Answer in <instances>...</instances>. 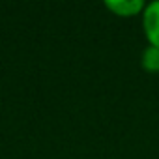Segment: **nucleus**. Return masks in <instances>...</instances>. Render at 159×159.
<instances>
[{
  "mask_svg": "<svg viewBox=\"0 0 159 159\" xmlns=\"http://www.w3.org/2000/svg\"><path fill=\"white\" fill-rule=\"evenodd\" d=\"M144 32L153 47H159V0L144 8Z\"/></svg>",
  "mask_w": 159,
  "mask_h": 159,
  "instance_id": "nucleus-1",
  "label": "nucleus"
},
{
  "mask_svg": "<svg viewBox=\"0 0 159 159\" xmlns=\"http://www.w3.org/2000/svg\"><path fill=\"white\" fill-rule=\"evenodd\" d=\"M105 6L120 17H131L144 8V2L142 0H107Z\"/></svg>",
  "mask_w": 159,
  "mask_h": 159,
  "instance_id": "nucleus-2",
  "label": "nucleus"
},
{
  "mask_svg": "<svg viewBox=\"0 0 159 159\" xmlns=\"http://www.w3.org/2000/svg\"><path fill=\"white\" fill-rule=\"evenodd\" d=\"M140 64L146 71H159V47L150 45L140 58Z\"/></svg>",
  "mask_w": 159,
  "mask_h": 159,
  "instance_id": "nucleus-3",
  "label": "nucleus"
}]
</instances>
